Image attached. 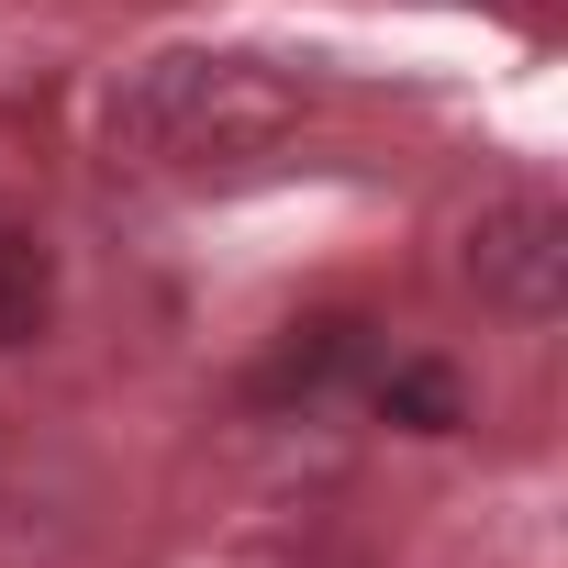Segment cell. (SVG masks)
I'll use <instances>...</instances> for the list:
<instances>
[{"mask_svg": "<svg viewBox=\"0 0 568 568\" xmlns=\"http://www.w3.org/2000/svg\"><path fill=\"white\" fill-rule=\"evenodd\" d=\"M291 123H302V90L234 45H168V57L123 68L101 101V145L123 168H234V156L278 145Z\"/></svg>", "mask_w": 568, "mask_h": 568, "instance_id": "cell-1", "label": "cell"}, {"mask_svg": "<svg viewBox=\"0 0 568 568\" xmlns=\"http://www.w3.org/2000/svg\"><path fill=\"white\" fill-rule=\"evenodd\" d=\"M457 267L501 324H557V302H568V212L546 190H501V201H479Z\"/></svg>", "mask_w": 568, "mask_h": 568, "instance_id": "cell-2", "label": "cell"}, {"mask_svg": "<svg viewBox=\"0 0 568 568\" xmlns=\"http://www.w3.org/2000/svg\"><path fill=\"white\" fill-rule=\"evenodd\" d=\"M57 324V245L23 201H0V357H23Z\"/></svg>", "mask_w": 568, "mask_h": 568, "instance_id": "cell-3", "label": "cell"}, {"mask_svg": "<svg viewBox=\"0 0 568 568\" xmlns=\"http://www.w3.org/2000/svg\"><path fill=\"white\" fill-rule=\"evenodd\" d=\"M390 402H402V413H424V424H457V390H446V368H402V379H390Z\"/></svg>", "mask_w": 568, "mask_h": 568, "instance_id": "cell-4", "label": "cell"}]
</instances>
